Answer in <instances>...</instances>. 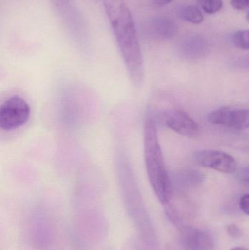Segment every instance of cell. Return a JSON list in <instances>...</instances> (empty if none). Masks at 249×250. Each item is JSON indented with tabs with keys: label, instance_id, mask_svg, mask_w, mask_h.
<instances>
[{
	"label": "cell",
	"instance_id": "7a4b0ae2",
	"mask_svg": "<svg viewBox=\"0 0 249 250\" xmlns=\"http://www.w3.org/2000/svg\"><path fill=\"white\" fill-rule=\"evenodd\" d=\"M144 153L151 186L159 202L165 205L171 201L174 191L165 166L156 123L152 117H148L145 121Z\"/></svg>",
	"mask_w": 249,
	"mask_h": 250
},
{
	"label": "cell",
	"instance_id": "5bb4252c",
	"mask_svg": "<svg viewBox=\"0 0 249 250\" xmlns=\"http://www.w3.org/2000/svg\"><path fill=\"white\" fill-rule=\"evenodd\" d=\"M178 16L181 19L194 24H200L203 21V13L195 6L188 5L178 10Z\"/></svg>",
	"mask_w": 249,
	"mask_h": 250
},
{
	"label": "cell",
	"instance_id": "52a82bcc",
	"mask_svg": "<svg viewBox=\"0 0 249 250\" xmlns=\"http://www.w3.org/2000/svg\"><path fill=\"white\" fill-rule=\"evenodd\" d=\"M181 240L186 250H213L215 243L210 233L191 226L181 228Z\"/></svg>",
	"mask_w": 249,
	"mask_h": 250
},
{
	"label": "cell",
	"instance_id": "7c38bea8",
	"mask_svg": "<svg viewBox=\"0 0 249 250\" xmlns=\"http://www.w3.org/2000/svg\"><path fill=\"white\" fill-rule=\"evenodd\" d=\"M49 220L37 219L34 220L31 229L33 235L34 244L37 248L44 249L48 248L52 239V229Z\"/></svg>",
	"mask_w": 249,
	"mask_h": 250
},
{
	"label": "cell",
	"instance_id": "e0dca14e",
	"mask_svg": "<svg viewBox=\"0 0 249 250\" xmlns=\"http://www.w3.org/2000/svg\"><path fill=\"white\" fill-rule=\"evenodd\" d=\"M227 232L230 237L237 239L242 236L243 232L238 226L235 224H230L227 227Z\"/></svg>",
	"mask_w": 249,
	"mask_h": 250
},
{
	"label": "cell",
	"instance_id": "7402d4cb",
	"mask_svg": "<svg viewBox=\"0 0 249 250\" xmlns=\"http://www.w3.org/2000/svg\"><path fill=\"white\" fill-rule=\"evenodd\" d=\"M231 250H248L247 248H243V247H237V248H232Z\"/></svg>",
	"mask_w": 249,
	"mask_h": 250
},
{
	"label": "cell",
	"instance_id": "3957f363",
	"mask_svg": "<svg viewBox=\"0 0 249 250\" xmlns=\"http://www.w3.org/2000/svg\"><path fill=\"white\" fill-rule=\"evenodd\" d=\"M30 107L23 98L13 96L0 105V129L13 130L27 123Z\"/></svg>",
	"mask_w": 249,
	"mask_h": 250
},
{
	"label": "cell",
	"instance_id": "6da1fadb",
	"mask_svg": "<svg viewBox=\"0 0 249 250\" xmlns=\"http://www.w3.org/2000/svg\"><path fill=\"white\" fill-rule=\"evenodd\" d=\"M103 3L132 83L141 88L144 83V64L131 12L124 0H103Z\"/></svg>",
	"mask_w": 249,
	"mask_h": 250
},
{
	"label": "cell",
	"instance_id": "ba28073f",
	"mask_svg": "<svg viewBox=\"0 0 249 250\" xmlns=\"http://www.w3.org/2000/svg\"><path fill=\"white\" fill-rule=\"evenodd\" d=\"M67 32H77L80 17L73 0H48Z\"/></svg>",
	"mask_w": 249,
	"mask_h": 250
},
{
	"label": "cell",
	"instance_id": "8992f818",
	"mask_svg": "<svg viewBox=\"0 0 249 250\" xmlns=\"http://www.w3.org/2000/svg\"><path fill=\"white\" fill-rule=\"evenodd\" d=\"M161 120L168 129L184 136L194 138L200 132L199 125L194 119L181 110H168L162 114Z\"/></svg>",
	"mask_w": 249,
	"mask_h": 250
},
{
	"label": "cell",
	"instance_id": "4fadbf2b",
	"mask_svg": "<svg viewBox=\"0 0 249 250\" xmlns=\"http://www.w3.org/2000/svg\"><path fill=\"white\" fill-rule=\"evenodd\" d=\"M152 34L156 38L169 40L173 38L178 34V27L176 23L168 17H157L151 23Z\"/></svg>",
	"mask_w": 249,
	"mask_h": 250
},
{
	"label": "cell",
	"instance_id": "ffe728a7",
	"mask_svg": "<svg viewBox=\"0 0 249 250\" xmlns=\"http://www.w3.org/2000/svg\"><path fill=\"white\" fill-rule=\"evenodd\" d=\"M238 177H239V179L241 181V182L247 184V185H248L249 179V167H245V168L242 169V170L240 171L239 175H238Z\"/></svg>",
	"mask_w": 249,
	"mask_h": 250
},
{
	"label": "cell",
	"instance_id": "277c9868",
	"mask_svg": "<svg viewBox=\"0 0 249 250\" xmlns=\"http://www.w3.org/2000/svg\"><path fill=\"white\" fill-rule=\"evenodd\" d=\"M197 164L226 174L235 173L238 167L236 160L230 154L219 150L203 149L194 154Z\"/></svg>",
	"mask_w": 249,
	"mask_h": 250
},
{
	"label": "cell",
	"instance_id": "ac0fdd59",
	"mask_svg": "<svg viewBox=\"0 0 249 250\" xmlns=\"http://www.w3.org/2000/svg\"><path fill=\"white\" fill-rule=\"evenodd\" d=\"M239 208L244 214L249 215V195L248 193L244 194L239 200Z\"/></svg>",
	"mask_w": 249,
	"mask_h": 250
},
{
	"label": "cell",
	"instance_id": "44dd1931",
	"mask_svg": "<svg viewBox=\"0 0 249 250\" xmlns=\"http://www.w3.org/2000/svg\"><path fill=\"white\" fill-rule=\"evenodd\" d=\"M153 3L157 6H165L172 2L173 0H153Z\"/></svg>",
	"mask_w": 249,
	"mask_h": 250
},
{
	"label": "cell",
	"instance_id": "30bf717a",
	"mask_svg": "<svg viewBox=\"0 0 249 250\" xmlns=\"http://www.w3.org/2000/svg\"><path fill=\"white\" fill-rule=\"evenodd\" d=\"M174 194V193H173ZM166 215L171 223L178 227L186 226L184 220L191 217V204L184 197L172 195L171 201L165 204Z\"/></svg>",
	"mask_w": 249,
	"mask_h": 250
},
{
	"label": "cell",
	"instance_id": "8fae6325",
	"mask_svg": "<svg viewBox=\"0 0 249 250\" xmlns=\"http://www.w3.org/2000/svg\"><path fill=\"white\" fill-rule=\"evenodd\" d=\"M180 51L183 57L192 60H200L207 55L209 45L203 37L190 36L186 38L180 45Z\"/></svg>",
	"mask_w": 249,
	"mask_h": 250
},
{
	"label": "cell",
	"instance_id": "d6986e66",
	"mask_svg": "<svg viewBox=\"0 0 249 250\" xmlns=\"http://www.w3.org/2000/svg\"><path fill=\"white\" fill-rule=\"evenodd\" d=\"M231 4L237 10H244L248 8L249 0H231Z\"/></svg>",
	"mask_w": 249,
	"mask_h": 250
},
{
	"label": "cell",
	"instance_id": "9a60e30c",
	"mask_svg": "<svg viewBox=\"0 0 249 250\" xmlns=\"http://www.w3.org/2000/svg\"><path fill=\"white\" fill-rule=\"evenodd\" d=\"M202 9L209 14H214L220 11L223 7L222 0H199Z\"/></svg>",
	"mask_w": 249,
	"mask_h": 250
},
{
	"label": "cell",
	"instance_id": "5b68a950",
	"mask_svg": "<svg viewBox=\"0 0 249 250\" xmlns=\"http://www.w3.org/2000/svg\"><path fill=\"white\" fill-rule=\"evenodd\" d=\"M209 123L235 130H246L249 126V112L244 108L224 107L208 115Z\"/></svg>",
	"mask_w": 249,
	"mask_h": 250
},
{
	"label": "cell",
	"instance_id": "9c48e42d",
	"mask_svg": "<svg viewBox=\"0 0 249 250\" xmlns=\"http://www.w3.org/2000/svg\"><path fill=\"white\" fill-rule=\"evenodd\" d=\"M172 189L178 191L190 190L198 188L205 180V175L194 169H184L170 176Z\"/></svg>",
	"mask_w": 249,
	"mask_h": 250
},
{
	"label": "cell",
	"instance_id": "2e32d148",
	"mask_svg": "<svg viewBox=\"0 0 249 250\" xmlns=\"http://www.w3.org/2000/svg\"><path fill=\"white\" fill-rule=\"evenodd\" d=\"M234 45L242 50H249V35L247 29L237 32L233 36Z\"/></svg>",
	"mask_w": 249,
	"mask_h": 250
}]
</instances>
